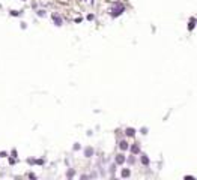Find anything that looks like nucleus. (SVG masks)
Returning <instances> with one entry per match:
<instances>
[{"mask_svg": "<svg viewBox=\"0 0 197 180\" xmlns=\"http://www.w3.org/2000/svg\"><path fill=\"white\" fill-rule=\"evenodd\" d=\"M123 12V6L122 5H116L113 9H111V15L113 17H118V15H120Z\"/></svg>", "mask_w": 197, "mask_h": 180, "instance_id": "obj_1", "label": "nucleus"}, {"mask_svg": "<svg viewBox=\"0 0 197 180\" xmlns=\"http://www.w3.org/2000/svg\"><path fill=\"white\" fill-rule=\"evenodd\" d=\"M53 20H54L56 26H62V23H63V21H62V18H60L57 14H53Z\"/></svg>", "mask_w": 197, "mask_h": 180, "instance_id": "obj_2", "label": "nucleus"}, {"mask_svg": "<svg viewBox=\"0 0 197 180\" xmlns=\"http://www.w3.org/2000/svg\"><path fill=\"white\" fill-rule=\"evenodd\" d=\"M123 162H125V156L123 155H118V156H116V164H123Z\"/></svg>", "mask_w": 197, "mask_h": 180, "instance_id": "obj_3", "label": "nucleus"}, {"mask_svg": "<svg viewBox=\"0 0 197 180\" xmlns=\"http://www.w3.org/2000/svg\"><path fill=\"white\" fill-rule=\"evenodd\" d=\"M131 152L134 153V155H137V153L140 152V147H139V144H134V146L131 147Z\"/></svg>", "mask_w": 197, "mask_h": 180, "instance_id": "obj_4", "label": "nucleus"}, {"mask_svg": "<svg viewBox=\"0 0 197 180\" xmlns=\"http://www.w3.org/2000/svg\"><path fill=\"white\" fill-rule=\"evenodd\" d=\"M125 134H127L128 137H134V135H136V131H134L132 128H128V129H127V132H125Z\"/></svg>", "mask_w": 197, "mask_h": 180, "instance_id": "obj_5", "label": "nucleus"}, {"mask_svg": "<svg viewBox=\"0 0 197 180\" xmlns=\"http://www.w3.org/2000/svg\"><path fill=\"white\" fill-rule=\"evenodd\" d=\"M119 147H120L122 150H127V149H128V143H127V141H120V143H119Z\"/></svg>", "mask_w": 197, "mask_h": 180, "instance_id": "obj_6", "label": "nucleus"}, {"mask_svg": "<svg viewBox=\"0 0 197 180\" xmlns=\"http://www.w3.org/2000/svg\"><path fill=\"white\" fill-rule=\"evenodd\" d=\"M92 153H93V150H92L90 147H89V149H86V152H84V155H86L87 158H90V156H92Z\"/></svg>", "mask_w": 197, "mask_h": 180, "instance_id": "obj_7", "label": "nucleus"}, {"mask_svg": "<svg viewBox=\"0 0 197 180\" xmlns=\"http://www.w3.org/2000/svg\"><path fill=\"white\" fill-rule=\"evenodd\" d=\"M141 162H143L145 165H148V164H149V159H148V156H146V155H143V156H141Z\"/></svg>", "mask_w": 197, "mask_h": 180, "instance_id": "obj_8", "label": "nucleus"}, {"mask_svg": "<svg viewBox=\"0 0 197 180\" xmlns=\"http://www.w3.org/2000/svg\"><path fill=\"white\" fill-rule=\"evenodd\" d=\"M129 174H131L129 170H123V171H122V177H129Z\"/></svg>", "mask_w": 197, "mask_h": 180, "instance_id": "obj_9", "label": "nucleus"}, {"mask_svg": "<svg viewBox=\"0 0 197 180\" xmlns=\"http://www.w3.org/2000/svg\"><path fill=\"white\" fill-rule=\"evenodd\" d=\"M83 2H90V0H83Z\"/></svg>", "mask_w": 197, "mask_h": 180, "instance_id": "obj_10", "label": "nucleus"}]
</instances>
